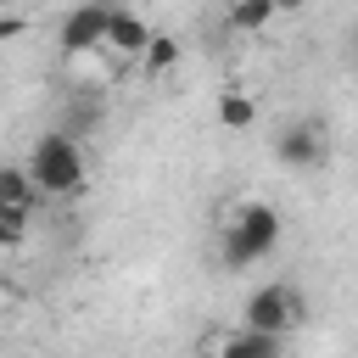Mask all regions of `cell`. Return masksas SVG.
Returning a JSON list of instances; mask_svg holds the SVG:
<instances>
[{
    "mask_svg": "<svg viewBox=\"0 0 358 358\" xmlns=\"http://www.w3.org/2000/svg\"><path fill=\"white\" fill-rule=\"evenodd\" d=\"M28 173H34V190H39L45 201L78 196V190H84V179H90V162H84L78 134H67V129L39 134V140H34V151H28Z\"/></svg>",
    "mask_w": 358,
    "mask_h": 358,
    "instance_id": "obj_1",
    "label": "cell"
},
{
    "mask_svg": "<svg viewBox=\"0 0 358 358\" xmlns=\"http://www.w3.org/2000/svg\"><path fill=\"white\" fill-rule=\"evenodd\" d=\"M280 246V213L268 201H246L229 224H224V263L229 268H252Z\"/></svg>",
    "mask_w": 358,
    "mask_h": 358,
    "instance_id": "obj_2",
    "label": "cell"
},
{
    "mask_svg": "<svg viewBox=\"0 0 358 358\" xmlns=\"http://www.w3.org/2000/svg\"><path fill=\"white\" fill-rule=\"evenodd\" d=\"M302 319V296L291 285H257L241 308V324L246 330H268V336H285L291 324Z\"/></svg>",
    "mask_w": 358,
    "mask_h": 358,
    "instance_id": "obj_3",
    "label": "cell"
},
{
    "mask_svg": "<svg viewBox=\"0 0 358 358\" xmlns=\"http://www.w3.org/2000/svg\"><path fill=\"white\" fill-rule=\"evenodd\" d=\"M106 22H112V6H106V0L73 6V11L62 17V34H56L62 56H90V50H101V45H106Z\"/></svg>",
    "mask_w": 358,
    "mask_h": 358,
    "instance_id": "obj_4",
    "label": "cell"
},
{
    "mask_svg": "<svg viewBox=\"0 0 358 358\" xmlns=\"http://www.w3.org/2000/svg\"><path fill=\"white\" fill-rule=\"evenodd\" d=\"M274 157H280L285 168H313V162L324 157V129H319V123H291V129H280V134H274Z\"/></svg>",
    "mask_w": 358,
    "mask_h": 358,
    "instance_id": "obj_5",
    "label": "cell"
},
{
    "mask_svg": "<svg viewBox=\"0 0 358 358\" xmlns=\"http://www.w3.org/2000/svg\"><path fill=\"white\" fill-rule=\"evenodd\" d=\"M145 45H151L145 17H140V11H129V6H112V22H106V50H117V56L140 62V50H145Z\"/></svg>",
    "mask_w": 358,
    "mask_h": 358,
    "instance_id": "obj_6",
    "label": "cell"
},
{
    "mask_svg": "<svg viewBox=\"0 0 358 358\" xmlns=\"http://www.w3.org/2000/svg\"><path fill=\"white\" fill-rule=\"evenodd\" d=\"M280 341H285V336H268V330H246V324H241V336H229L218 358H280V352H285Z\"/></svg>",
    "mask_w": 358,
    "mask_h": 358,
    "instance_id": "obj_7",
    "label": "cell"
},
{
    "mask_svg": "<svg viewBox=\"0 0 358 358\" xmlns=\"http://www.w3.org/2000/svg\"><path fill=\"white\" fill-rule=\"evenodd\" d=\"M280 11H274V0H229V28L235 34H268V22H274Z\"/></svg>",
    "mask_w": 358,
    "mask_h": 358,
    "instance_id": "obj_8",
    "label": "cell"
},
{
    "mask_svg": "<svg viewBox=\"0 0 358 358\" xmlns=\"http://www.w3.org/2000/svg\"><path fill=\"white\" fill-rule=\"evenodd\" d=\"M0 201H17V207H39V201H45V196L34 190L28 162H0Z\"/></svg>",
    "mask_w": 358,
    "mask_h": 358,
    "instance_id": "obj_9",
    "label": "cell"
},
{
    "mask_svg": "<svg viewBox=\"0 0 358 358\" xmlns=\"http://www.w3.org/2000/svg\"><path fill=\"white\" fill-rule=\"evenodd\" d=\"M218 123H224L229 134H246V129L257 123V101H252L246 90H224V95H218Z\"/></svg>",
    "mask_w": 358,
    "mask_h": 358,
    "instance_id": "obj_10",
    "label": "cell"
},
{
    "mask_svg": "<svg viewBox=\"0 0 358 358\" xmlns=\"http://www.w3.org/2000/svg\"><path fill=\"white\" fill-rule=\"evenodd\" d=\"M140 67H145L151 78L173 73V67H179V39H173V34H151V45L140 50Z\"/></svg>",
    "mask_w": 358,
    "mask_h": 358,
    "instance_id": "obj_11",
    "label": "cell"
},
{
    "mask_svg": "<svg viewBox=\"0 0 358 358\" xmlns=\"http://www.w3.org/2000/svg\"><path fill=\"white\" fill-rule=\"evenodd\" d=\"M28 224H34V207L0 201V246H22L28 241Z\"/></svg>",
    "mask_w": 358,
    "mask_h": 358,
    "instance_id": "obj_12",
    "label": "cell"
},
{
    "mask_svg": "<svg viewBox=\"0 0 358 358\" xmlns=\"http://www.w3.org/2000/svg\"><path fill=\"white\" fill-rule=\"evenodd\" d=\"M352 50H358V45H352Z\"/></svg>",
    "mask_w": 358,
    "mask_h": 358,
    "instance_id": "obj_13",
    "label": "cell"
}]
</instances>
